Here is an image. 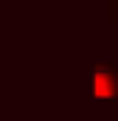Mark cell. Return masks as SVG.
<instances>
[{"mask_svg": "<svg viewBox=\"0 0 118 121\" xmlns=\"http://www.w3.org/2000/svg\"><path fill=\"white\" fill-rule=\"evenodd\" d=\"M93 96L101 101H118V65L96 62L93 65Z\"/></svg>", "mask_w": 118, "mask_h": 121, "instance_id": "1", "label": "cell"}]
</instances>
